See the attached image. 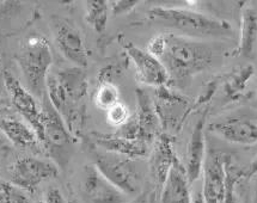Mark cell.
Listing matches in <instances>:
<instances>
[{
    "label": "cell",
    "mask_w": 257,
    "mask_h": 203,
    "mask_svg": "<svg viewBox=\"0 0 257 203\" xmlns=\"http://www.w3.org/2000/svg\"><path fill=\"white\" fill-rule=\"evenodd\" d=\"M109 18V3L105 0H89L85 3V21L96 33L106 29Z\"/></svg>",
    "instance_id": "44dd1931"
},
{
    "label": "cell",
    "mask_w": 257,
    "mask_h": 203,
    "mask_svg": "<svg viewBox=\"0 0 257 203\" xmlns=\"http://www.w3.org/2000/svg\"><path fill=\"white\" fill-rule=\"evenodd\" d=\"M130 203H146V198L145 196H139V197L133 199V201H131Z\"/></svg>",
    "instance_id": "f1b7e54d"
},
{
    "label": "cell",
    "mask_w": 257,
    "mask_h": 203,
    "mask_svg": "<svg viewBox=\"0 0 257 203\" xmlns=\"http://www.w3.org/2000/svg\"><path fill=\"white\" fill-rule=\"evenodd\" d=\"M137 96L138 111L136 118L140 130V139L149 143L155 137L161 135V134H158L161 120H159L158 112L156 110V107H153L152 102L150 101L149 96H146L140 90L138 91Z\"/></svg>",
    "instance_id": "d6986e66"
},
{
    "label": "cell",
    "mask_w": 257,
    "mask_h": 203,
    "mask_svg": "<svg viewBox=\"0 0 257 203\" xmlns=\"http://www.w3.org/2000/svg\"><path fill=\"white\" fill-rule=\"evenodd\" d=\"M0 132L8 137L15 146L21 148H33L40 142L34 128L26 121L15 116L0 118Z\"/></svg>",
    "instance_id": "ac0fdd59"
},
{
    "label": "cell",
    "mask_w": 257,
    "mask_h": 203,
    "mask_svg": "<svg viewBox=\"0 0 257 203\" xmlns=\"http://www.w3.org/2000/svg\"><path fill=\"white\" fill-rule=\"evenodd\" d=\"M190 203H205L202 195V186L200 189H196L195 191H192V202Z\"/></svg>",
    "instance_id": "83f0119b"
},
{
    "label": "cell",
    "mask_w": 257,
    "mask_h": 203,
    "mask_svg": "<svg viewBox=\"0 0 257 203\" xmlns=\"http://www.w3.org/2000/svg\"><path fill=\"white\" fill-rule=\"evenodd\" d=\"M59 176L54 161L28 155L17 159L10 167L11 183L24 191H34L41 183Z\"/></svg>",
    "instance_id": "ba28073f"
},
{
    "label": "cell",
    "mask_w": 257,
    "mask_h": 203,
    "mask_svg": "<svg viewBox=\"0 0 257 203\" xmlns=\"http://www.w3.org/2000/svg\"><path fill=\"white\" fill-rule=\"evenodd\" d=\"M209 130L227 142L237 145L257 143V118L253 117H232L213 122Z\"/></svg>",
    "instance_id": "4fadbf2b"
},
{
    "label": "cell",
    "mask_w": 257,
    "mask_h": 203,
    "mask_svg": "<svg viewBox=\"0 0 257 203\" xmlns=\"http://www.w3.org/2000/svg\"><path fill=\"white\" fill-rule=\"evenodd\" d=\"M89 90L86 73L80 67L51 72L47 78L46 93L52 105L64 118L71 134H79L85 117V97Z\"/></svg>",
    "instance_id": "7a4b0ae2"
},
{
    "label": "cell",
    "mask_w": 257,
    "mask_h": 203,
    "mask_svg": "<svg viewBox=\"0 0 257 203\" xmlns=\"http://www.w3.org/2000/svg\"><path fill=\"white\" fill-rule=\"evenodd\" d=\"M0 203H31L23 189L0 180Z\"/></svg>",
    "instance_id": "603a6c76"
},
{
    "label": "cell",
    "mask_w": 257,
    "mask_h": 203,
    "mask_svg": "<svg viewBox=\"0 0 257 203\" xmlns=\"http://www.w3.org/2000/svg\"><path fill=\"white\" fill-rule=\"evenodd\" d=\"M93 142L104 152L120 154L132 159L143 158L149 154V143L143 140H130L116 134L92 133Z\"/></svg>",
    "instance_id": "e0dca14e"
},
{
    "label": "cell",
    "mask_w": 257,
    "mask_h": 203,
    "mask_svg": "<svg viewBox=\"0 0 257 203\" xmlns=\"http://www.w3.org/2000/svg\"><path fill=\"white\" fill-rule=\"evenodd\" d=\"M137 5H139V2L134 0V2H130V0H120V2H112L111 3V11L114 16H121L126 15L128 12H131L136 8Z\"/></svg>",
    "instance_id": "d4e9b609"
},
{
    "label": "cell",
    "mask_w": 257,
    "mask_h": 203,
    "mask_svg": "<svg viewBox=\"0 0 257 203\" xmlns=\"http://www.w3.org/2000/svg\"><path fill=\"white\" fill-rule=\"evenodd\" d=\"M230 157L222 152H206L202 174L205 203H224L226 193V168Z\"/></svg>",
    "instance_id": "8fae6325"
},
{
    "label": "cell",
    "mask_w": 257,
    "mask_h": 203,
    "mask_svg": "<svg viewBox=\"0 0 257 203\" xmlns=\"http://www.w3.org/2000/svg\"><path fill=\"white\" fill-rule=\"evenodd\" d=\"M162 203H190L192 185L184 165L176 159L161 190Z\"/></svg>",
    "instance_id": "2e32d148"
},
{
    "label": "cell",
    "mask_w": 257,
    "mask_h": 203,
    "mask_svg": "<svg viewBox=\"0 0 257 203\" xmlns=\"http://www.w3.org/2000/svg\"><path fill=\"white\" fill-rule=\"evenodd\" d=\"M255 203H257V190H256V197H255Z\"/></svg>",
    "instance_id": "f546056e"
},
{
    "label": "cell",
    "mask_w": 257,
    "mask_h": 203,
    "mask_svg": "<svg viewBox=\"0 0 257 203\" xmlns=\"http://www.w3.org/2000/svg\"><path fill=\"white\" fill-rule=\"evenodd\" d=\"M42 137L41 145L55 160H66L65 155L72 143V134L64 118L56 111L47 93L42 101Z\"/></svg>",
    "instance_id": "8992f818"
},
{
    "label": "cell",
    "mask_w": 257,
    "mask_h": 203,
    "mask_svg": "<svg viewBox=\"0 0 257 203\" xmlns=\"http://www.w3.org/2000/svg\"><path fill=\"white\" fill-rule=\"evenodd\" d=\"M146 16L151 22L176 30L183 34V36L192 39L232 35L230 23L189 9L156 6L149 10Z\"/></svg>",
    "instance_id": "3957f363"
},
{
    "label": "cell",
    "mask_w": 257,
    "mask_h": 203,
    "mask_svg": "<svg viewBox=\"0 0 257 203\" xmlns=\"http://www.w3.org/2000/svg\"><path fill=\"white\" fill-rule=\"evenodd\" d=\"M207 111L202 114L200 120L196 122L194 127L189 142L187 146L186 154V167L188 179L190 185L195 184L199 180L202 173L203 162L206 158V142H205V123Z\"/></svg>",
    "instance_id": "5bb4252c"
},
{
    "label": "cell",
    "mask_w": 257,
    "mask_h": 203,
    "mask_svg": "<svg viewBox=\"0 0 257 203\" xmlns=\"http://www.w3.org/2000/svg\"><path fill=\"white\" fill-rule=\"evenodd\" d=\"M257 174V157L250 162V165L245 168V178L253 177Z\"/></svg>",
    "instance_id": "4316f807"
},
{
    "label": "cell",
    "mask_w": 257,
    "mask_h": 203,
    "mask_svg": "<svg viewBox=\"0 0 257 203\" xmlns=\"http://www.w3.org/2000/svg\"><path fill=\"white\" fill-rule=\"evenodd\" d=\"M17 62L27 83V89L39 101H42L53 64L49 41L45 36L29 37L18 53Z\"/></svg>",
    "instance_id": "277c9868"
},
{
    "label": "cell",
    "mask_w": 257,
    "mask_h": 203,
    "mask_svg": "<svg viewBox=\"0 0 257 203\" xmlns=\"http://www.w3.org/2000/svg\"><path fill=\"white\" fill-rule=\"evenodd\" d=\"M257 45V12L251 8H245L242 11L240 20L239 54L244 58L252 56Z\"/></svg>",
    "instance_id": "ffe728a7"
},
{
    "label": "cell",
    "mask_w": 257,
    "mask_h": 203,
    "mask_svg": "<svg viewBox=\"0 0 257 203\" xmlns=\"http://www.w3.org/2000/svg\"><path fill=\"white\" fill-rule=\"evenodd\" d=\"M131 117L132 115L130 109L122 102H118L117 104H115L114 107L106 111V121H108V123L117 128L126 124Z\"/></svg>",
    "instance_id": "cb8c5ba5"
},
{
    "label": "cell",
    "mask_w": 257,
    "mask_h": 203,
    "mask_svg": "<svg viewBox=\"0 0 257 203\" xmlns=\"http://www.w3.org/2000/svg\"><path fill=\"white\" fill-rule=\"evenodd\" d=\"M93 165L116 188L126 195H137L142 185V176L134 159L109 152H97Z\"/></svg>",
    "instance_id": "5b68a950"
},
{
    "label": "cell",
    "mask_w": 257,
    "mask_h": 203,
    "mask_svg": "<svg viewBox=\"0 0 257 203\" xmlns=\"http://www.w3.org/2000/svg\"><path fill=\"white\" fill-rule=\"evenodd\" d=\"M80 203H130L126 195L109 182L93 164L85 165L78 184Z\"/></svg>",
    "instance_id": "52a82bcc"
},
{
    "label": "cell",
    "mask_w": 257,
    "mask_h": 203,
    "mask_svg": "<svg viewBox=\"0 0 257 203\" xmlns=\"http://www.w3.org/2000/svg\"><path fill=\"white\" fill-rule=\"evenodd\" d=\"M51 30L59 52L76 67H86L89 52L78 28L66 18L55 16L51 20Z\"/></svg>",
    "instance_id": "9c48e42d"
},
{
    "label": "cell",
    "mask_w": 257,
    "mask_h": 203,
    "mask_svg": "<svg viewBox=\"0 0 257 203\" xmlns=\"http://www.w3.org/2000/svg\"><path fill=\"white\" fill-rule=\"evenodd\" d=\"M93 102L98 109L108 111L109 109L120 102V91H118L117 86L110 80H102L101 83H98V86L95 91Z\"/></svg>",
    "instance_id": "7402d4cb"
},
{
    "label": "cell",
    "mask_w": 257,
    "mask_h": 203,
    "mask_svg": "<svg viewBox=\"0 0 257 203\" xmlns=\"http://www.w3.org/2000/svg\"><path fill=\"white\" fill-rule=\"evenodd\" d=\"M4 84L16 110L34 128L39 140L42 137V104L31 93L27 86L10 72H4Z\"/></svg>",
    "instance_id": "30bf717a"
},
{
    "label": "cell",
    "mask_w": 257,
    "mask_h": 203,
    "mask_svg": "<svg viewBox=\"0 0 257 203\" xmlns=\"http://www.w3.org/2000/svg\"><path fill=\"white\" fill-rule=\"evenodd\" d=\"M165 46L159 60L167 68L170 83L186 87L197 74L208 70L214 61V52L208 43L176 34H164Z\"/></svg>",
    "instance_id": "6da1fadb"
},
{
    "label": "cell",
    "mask_w": 257,
    "mask_h": 203,
    "mask_svg": "<svg viewBox=\"0 0 257 203\" xmlns=\"http://www.w3.org/2000/svg\"><path fill=\"white\" fill-rule=\"evenodd\" d=\"M172 139L167 134H161L157 137L151 159H150V172L153 182L162 190L163 184L167 180L172 165L176 161Z\"/></svg>",
    "instance_id": "9a60e30c"
},
{
    "label": "cell",
    "mask_w": 257,
    "mask_h": 203,
    "mask_svg": "<svg viewBox=\"0 0 257 203\" xmlns=\"http://www.w3.org/2000/svg\"><path fill=\"white\" fill-rule=\"evenodd\" d=\"M124 49H126L128 58L136 67L138 81L147 86L157 87V89L168 86V84L170 83V77H169L167 68L158 58L134 46L133 43H127Z\"/></svg>",
    "instance_id": "7c38bea8"
},
{
    "label": "cell",
    "mask_w": 257,
    "mask_h": 203,
    "mask_svg": "<svg viewBox=\"0 0 257 203\" xmlns=\"http://www.w3.org/2000/svg\"><path fill=\"white\" fill-rule=\"evenodd\" d=\"M45 203H66V201L60 190L56 188H51L46 192Z\"/></svg>",
    "instance_id": "484cf974"
}]
</instances>
